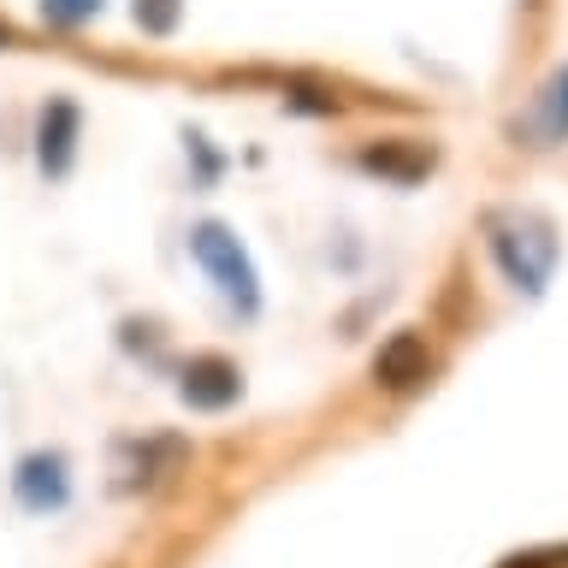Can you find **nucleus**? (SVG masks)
Returning a JSON list of instances; mask_svg holds the SVG:
<instances>
[{
  "label": "nucleus",
  "mask_w": 568,
  "mask_h": 568,
  "mask_svg": "<svg viewBox=\"0 0 568 568\" xmlns=\"http://www.w3.org/2000/svg\"><path fill=\"white\" fill-rule=\"evenodd\" d=\"M95 12H101V0H42V18H48L53 30H78Z\"/></svg>",
  "instance_id": "1a4fd4ad"
},
{
  "label": "nucleus",
  "mask_w": 568,
  "mask_h": 568,
  "mask_svg": "<svg viewBox=\"0 0 568 568\" xmlns=\"http://www.w3.org/2000/svg\"><path fill=\"white\" fill-rule=\"evenodd\" d=\"M136 24L154 30V36H166L178 24V0H136Z\"/></svg>",
  "instance_id": "9d476101"
},
{
  "label": "nucleus",
  "mask_w": 568,
  "mask_h": 568,
  "mask_svg": "<svg viewBox=\"0 0 568 568\" xmlns=\"http://www.w3.org/2000/svg\"><path fill=\"white\" fill-rule=\"evenodd\" d=\"M78 106L71 101H48L42 106V124H36V160H42L48 178H65L71 172V154H78Z\"/></svg>",
  "instance_id": "7ed1b4c3"
},
{
  "label": "nucleus",
  "mask_w": 568,
  "mask_h": 568,
  "mask_svg": "<svg viewBox=\"0 0 568 568\" xmlns=\"http://www.w3.org/2000/svg\"><path fill=\"white\" fill-rule=\"evenodd\" d=\"M532 124H539L545 149H550V142H562V136H568V71H557V78L545 83L539 106H532Z\"/></svg>",
  "instance_id": "0eeeda50"
},
{
  "label": "nucleus",
  "mask_w": 568,
  "mask_h": 568,
  "mask_svg": "<svg viewBox=\"0 0 568 568\" xmlns=\"http://www.w3.org/2000/svg\"><path fill=\"white\" fill-rule=\"evenodd\" d=\"M0 42H7V24H0Z\"/></svg>",
  "instance_id": "9b49d317"
},
{
  "label": "nucleus",
  "mask_w": 568,
  "mask_h": 568,
  "mask_svg": "<svg viewBox=\"0 0 568 568\" xmlns=\"http://www.w3.org/2000/svg\"><path fill=\"white\" fill-rule=\"evenodd\" d=\"M184 403L190 408H225V403H237V390H243V379H237V367L231 362H220V355H202V362H190L184 367Z\"/></svg>",
  "instance_id": "20e7f679"
},
{
  "label": "nucleus",
  "mask_w": 568,
  "mask_h": 568,
  "mask_svg": "<svg viewBox=\"0 0 568 568\" xmlns=\"http://www.w3.org/2000/svg\"><path fill=\"white\" fill-rule=\"evenodd\" d=\"M190 248H195V261L213 273V284L237 302V308H255V266H248V255H243V243L231 237L225 225H195L190 231Z\"/></svg>",
  "instance_id": "f03ea898"
},
{
  "label": "nucleus",
  "mask_w": 568,
  "mask_h": 568,
  "mask_svg": "<svg viewBox=\"0 0 568 568\" xmlns=\"http://www.w3.org/2000/svg\"><path fill=\"white\" fill-rule=\"evenodd\" d=\"M18 497H24L30 509H53L65 497V462L60 456H30L24 468H18Z\"/></svg>",
  "instance_id": "423d86ee"
},
{
  "label": "nucleus",
  "mask_w": 568,
  "mask_h": 568,
  "mask_svg": "<svg viewBox=\"0 0 568 568\" xmlns=\"http://www.w3.org/2000/svg\"><path fill=\"white\" fill-rule=\"evenodd\" d=\"M362 166H367V172H390V178H420L426 166H433V154L420 149V154H408V160H403L397 142H379V149H367V154H362Z\"/></svg>",
  "instance_id": "6e6552de"
},
{
  "label": "nucleus",
  "mask_w": 568,
  "mask_h": 568,
  "mask_svg": "<svg viewBox=\"0 0 568 568\" xmlns=\"http://www.w3.org/2000/svg\"><path fill=\"white\" fill-rule=\"evenodd\" d=\"M491 248L504 261V273L521 284V291H539L550 278V261H557V237L539 225V220H504L491 225Z\"/></svg>",
  "instance_id": "f257e3e1"
},
{
  "label": "nucleus",
  "mask_w": 568,
  "mask_h": 568,
  "mask_svg": "<svg viewBox=\"0 0 568 568\" xmlns=\"http://www.w3.org/2000/svg\"><path fill=\"white\" fill-rule=\"evenodd\" d=\"M426 367H433V355H426V337H415V332H397L379 349V362H373L379 385H390V390H408L415 379H426Z\"/></svg>",
  "instance_id": "39448f33"
}]
</instances>
